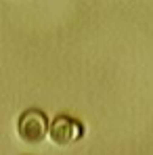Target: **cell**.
Masks as SVG:
<instances>
[{
    "label": "cell",
    "mask_w": 153,
    "mask_h": 155,
    "mask_svg": "<svg viewBox=\"0 0 153 155\" xmlns=\"http://www.w3.org/2000/svg\"><path fill=\"white\" fill-rule=\"evenodd\" d=\"M17 130H19V136L25 143H40L48 134V120L42 111L27 109L17 122Z\"/></svg>",
    "instance_id": "6da1fadb"
},
{
    "label": "cell",
    "mask_w": 153,
    "mask_h": 155,
    "mask_svg": "<svg viewBox=\"0 0 153 155\" xmlns=\"http://www.w3.org/2000/svg\"><path fill=\"white\" fill-rule=\"evenodd\" d=\"M48 134H51L52 143L67 145V143H74L78 136H80V126H78V122H74V120H69L65 115H59V117H55V122L51 124Z\"/></svg>",
    "instance_id": "7a4b0ae2"
}]
</instances>
